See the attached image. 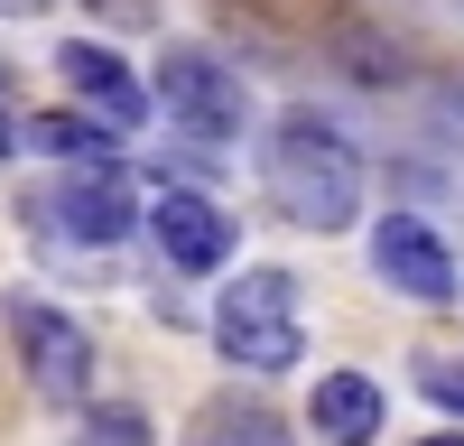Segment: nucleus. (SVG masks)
<instances>
[{
	"label": "nucleus",
	"instance_id": "obj_17",
	"mask_svg": "<svg viewBox=\"0 0 464 446\" xmlns=\"http://www.w3.org/2000/svg\"><path fill=\"white\" fill-rule=\"evenodd\" d=\"M428 446H464V437H428Z\"/></svg>",
	"mask_w": 464,
	"mask_h": 446
},
{
	"label": "nucleus",
	"instance_id": "obj_14",
	"mask_svg": "<svg viewBox=\"0 0 464 446\" xmlns=\"http://www.w3.org/2000/svg\"><path fill=\"white\" fill-rule=\"evenodd\" d=\"M418 391H428L446 419H464V363H446V354H418Z\"/></svg>",
	"mask_w": 464,
	"mask_h": 446
},
{
	"label": "nucleus",
	"instance_id": "obj_1",
	"mask_svg": "<svg viewBox=\"0 0 464 446\" xmlns=\"http://www.w3.org/2000/svg\"><path fill=\"white\" fill-rule=\"evenodd\" d=\"M260 196L279 205L297 233H353L362 205H372V168L343 121H325V112H279L260 140Z\"/></svg>",
	"mask_w": 464,
	"mask_h": 446
},
{
	"label": "nucleus",
	"instance_id": "obj_8",
	"mask_svg": "<svg viewBox=\"0 0 464 446\" xmlns=\"http://www.w3.org/2000/svg\"><path fill=\"white\" fill-rule=\"evenodd\" d=\"M37 223H47V233H65V242L111 251V242H121L130 223H140V205H130V186L111 177V168H84V159H74V177L37 196Z\"/></svg>",
	"mask_w": 464,
	"mask_h": 446
},
{
	"label": "nucleus",
	"instance_id": "obj_10",
	"mask_svg": "<svg viewBox=\"0 0 464 446\" xmlns=\"http://www.w3.org/2000/svg\"><path fill=\"white\" fill-rule=\"evenodd\" d=\"M325 56L353 74V84H372V93H391V84H409L418 74V56H409V37H391V28H372V19H325Z\"/></svg>",
	"mask_w": 464,
	"mask_h": 446
},
{
	"label": "nucleus",
	"instance_id": "obj_4",
	"mask_svg": "<svg viewBox=\"0 0 464 446\" xmlns=\"http://www.w3.org/2000/svg\"><path fill=\"white\" fill-rule=\"evenodd\" d=\"M10 344H19V372H28V391L47 400V409H84L93 400V334L74 325L65 307H47V297H10Z\"/></svg>",
	"mask_w": 464,
	"mask_h": 446
},
{
	"label": "nucleus",
	"instance_id": "obj_11",
	"mask_svg": "<svg viewBox=\"0 0 464 446\" xmlns=\"http://www.w3.org/2000/svg\"><path fill=\"white\" fill-rule=\"evenodd\" d=\"M121 131H102L84 102L74 112H10V149H37V159H102Z\"/></svg>",
	"mask_w": 464,
	"mask_h": 446
},
{
	"label": "nucleus",
	"instance_id": "obj_7",
	"mask_svg": "<svg viewBox=\"0 0 464 446\" xmlns=\"http://www.w3.org/2000/svg\"><path fill=\"white\" fill-rule=\"evenodd\" d=\"M47 65L65 74V93L84 102L102 131H121V140H130V131L149 121V84H140V74L121 65V47H102V37H65V47H56Z\"/></svg>",
	"mask_w": 464,
	"mask_h": 446
},
{
	"label": "nucleus",
	"instance_id": "obj_13",
	"mask_svg": "<svg viewBox=\"0 0 464 446\" xmlns=\"http://www.w3.org/2000/svg\"><path fill=\"white\" fill-rule=\"evenodd\" d=\"M74 446H159V428H149V409H130V400H84Z\"/></svg>",
	"mask_w": 464,
	"mask_h": 446
},
{
	"label": "nucleus",
	"instance_id": "obj_2",
	"mask_svg": "<svg viewBox=\"0 0 464 446\" xmlns=\"http://www.w3.org/2000/svg\"><path fill=\"white\" fill-rule=\"evenodd\" d=\"M214 354L232 372H288L306 363V307H297V279L288 270H242V279H223L214 297Z\"/></svg>",
	"mask_w": 464,
	"mask_h": 446
},
{
	"label": "nucleus",
	"instance_id": "obj_12",
	"mask_svg": "<svg viewBox=\"0 0 464 446\" xmlns=\"http://www.w3.org/2000/svg\"><path fill=\"white\" fill-rule=\"evenodd\" d=\"M186 446H297V437H288L279 409H260V400H242V391H223V400H205V409H196Z\"/></svg>",
	"mask_w": 464,
	"mask_h": 446
},
{
	"label": "nucleus",
	"instance_id": "obj_9",
	"mask_svg": "<svg viewBox=\"0 0 464 446\" xmlns=\"http://www.w3.org/2000/svg\"><path fill=\"white\" fill-rule=\"evenodd\" d=\"M381 419H391V400H381L372 372H316V391H306V428L325 446H372Z\"/></svg>",
	"mask_w": 464,
	"mask_h": 446
},
{
	"label": "nucleus",
	"instance_id": "obj_6",
	"mask_svg": "<svg viewBox=\"0 0 464 446\" xmlns=\"http://www.w3.org/2000/svg\"><path fill=\"white\" fill-rule=\"evenodd\" d=\"M140 223H149V242H159V260L186 270V279H205V270L232 260V214L214 196H196V186H159V196L140 205Z\"/></svg>",
	"mask_w": 464,
	"mask_h": 446
},
{
	"label": "nucleus",
	"instance_id": "obj_5",
	"mask_svg": "<svg viewBox=\"0 0 464 446\" xmlns=\"http://www.w3.org/2000/svg\"><path fill=\"white\" fill-rule=\"evenodd\" d=\"M372 270L391 279L409 307H455V297H464L446 233H437V223H418V214H381V223H372Z\"/></svg>",
	"mask_w": 464,
	"mask_h": 446
},
{
	"label": "nucleus",
	"instance_id": "obj_16",
	"mask_svg": "<svg viewBox=\"0 0 464 446\" xmlns=\"http://www.w3.org/2000/svg\"><path fill=\"white\" fill-rule=\"evenodd\" d=\"M37 10H47V0H0V19H37Z\"/></svg>",
	"mask_w": 464,
	"mask_h": 446
},
{
	"label": "nucleus",
	"instance_id": "obj_15",
	"mask_svg": "<svg viewBox=\"0 0 464 446\" xmlns=\"http://www.w3.org/2000/svg\"><path fill=\"white\" fill-rule=\"evenodd\" d=\"M93 10H102L111 28H149V0H93Z\"/></svg>",
	"mask_w": 464,
	"mask_h": 446
},
{
	"label": "nucleus",
	"instance_id": "obj_3",
	"mask_svg": "<svg viewBox=\"0 0 464 446\" xmlns=\"http://www.w3.org/2000/svg\"><path fill=\"white\" fill-rule=\"evenodd\" d=\"M149 102H168V121L186 140H242L251 131V93H242V65H223L205 47H168L159 74H149Z\"/></svg>",
	"mask_w": 464,
	"mask_h": 446
}]
</instances>
